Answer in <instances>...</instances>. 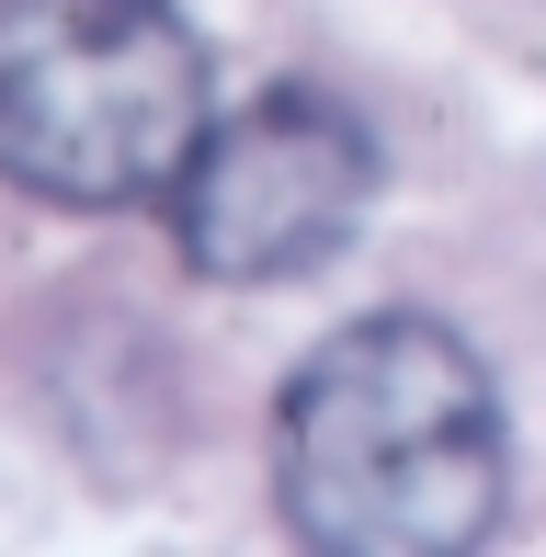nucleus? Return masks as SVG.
<instances>
[{
  "label": "nucleus",
  "mask_w": 546,
  "mask_h": 557,
  "mask_svg": "<svg viewBox=\"0 0 546 557\" xmlns=\"http://www.w3.org/2000/svg\"><path fill=\"white\" fill-rule=\"evenodd\" d=\"M376 206V137L331 91H262L216 114L171 183V239L206 285H296L342 262Z\"/></svg>",
  "instance_id": "3"
},
{
  "label": "nucleus",
  "mask_w": 546,
  "mask_h": 557,
  "mask_svg": "<svg viewBox=\"0 0 546 557\" xmlns=\"http://www.w3.org/2000/svg\"><path fill=\"white\" fill-rule=\"evenodd\" d=\"M206 125V46L171 0H0V183L91 216L171 206Z\"/></svg>",
  "instance_id": "2"
},
{
  "label": "nucleus",
  "mask_w": 546,
  "mask_h": 557,
  "mask_svg": "<svg viewBox=\"0 0 546 557\" xmlns=\"http://www.w3.org/2000/svg\"><path fill=\"white\" fill-rule=\"evenodd\" d=\"M512 444L489 364L444 319H353L285 375L273 410V500L331 557H444L501 523Z\"/></svg>",
  "instance_id": "1"
}]
</instances>
